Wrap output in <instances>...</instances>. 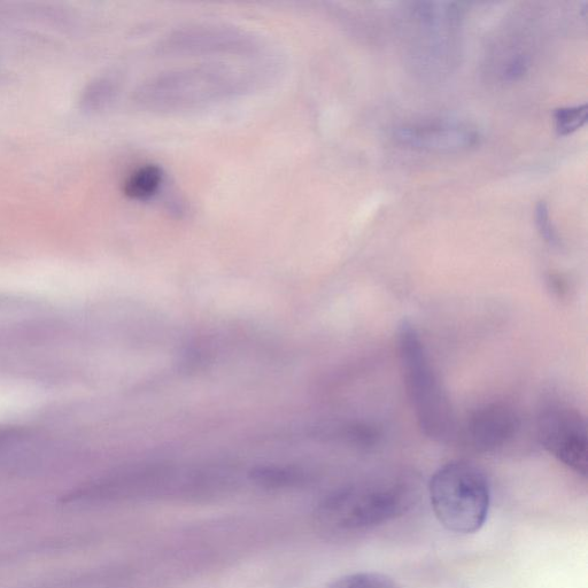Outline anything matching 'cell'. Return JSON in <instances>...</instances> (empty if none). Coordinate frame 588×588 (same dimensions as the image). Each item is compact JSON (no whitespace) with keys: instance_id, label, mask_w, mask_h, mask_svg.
I'll return each mask as SVG.
<instances>
[{"instance_id":"obj_8","label":"cell","mask_w":588,"mask_h":588,"mask_svg":"<svg viewBox=\"0 0 588 588\" xmlns=\"http://www.w3.org/2000/svg\"><path fill=\"white\" fill-rule=\"evenodd\" d=\"M393 138L406 149L436 154L468 151L481 141L475 128L447 120L408 123L394 130Z\"/></svg>"},{"instance_id":"obj_3","label":"cell","mask_w":588,"mask_h":588,"mask_svg":"<svg viewBox=\"0 0 588 588\" xmlns=\"http://www.w3.org/2000/svg\"><path fill=\"white\" fill-rule=\"evenodd\" d=\"M430 500L436 517L448 531L471 535L489 515L490 484L483 471L468 461H453L432 476Z\"/></svg>"},{"instance_id":"obj_2","label":"cell","mask_w":588,"mask_h":588,"mask_svg":"<svg viewBox=\"0 0 588 588\" xmlns=\"http://www.w3.org/2000/svg\"><path fill=\"white\" fill-rule=\"evenodd\" d=\"M398 350L405 388L420 429L432 440L451 441L459 427L452 402L412 323L402 322Z\"/></svg>"},{"instance_id":"obj_7","label":"cell","mask_w":588,"mask_h":588,"mask_svg":"<svg viewBox=\"0 0 588 588\" xmlns=\"http://www.w3.org/2000/svg\"><path fill=\"white\" fill-rule=\"evenodd\" d=\"M521 429V417L506 402H490L471 410L455 438L476 452H492L512 441Z\"/></svg>"},{"instance_id":"obj_6","label":"cell","mask_w":588,"mask_h":588,"mask_svg":"<svg viewBox=\"0 0 588 588\" xmlns=\"http://www.w3.org/2000/svg\"><path fill=\"white\" fill-rule=\"evenodd\" d=\"M167 56H205L236 54L255 57L263 48L260 38L241 28L226 25H196L169 34L158 46Z\"/></svg>"},{"instance_id":"obj_5","label":"cell","mask_w":588,"mask_h":588,"mask_svg":"<svg viewBox=\"0 0 588 588\" xmlns=\"http://www.w3.org/2000/svg\"><path fill=\"white\" fill-rule=\"evenodd\" d=\"M537 435L545 450L576 474L588 471L587 424L582 413L564 404H552L541 410Z\"/></svg>"},{"instance_id":"obj_10","label":"cell","mask_w":588,"mask_h":588,"mask_svg":"<svg viewBox=\"0 0 588 588\" xmlns=\"http://www.w3.org/2000/svg\"><path fill=\"white\" fill-rule=\"evenodd\" d=\"M588 120L586 104L559 108L554 113V123L557 134L569 136L583 128Z\"/></svg>"},{"instance_id":"obj_12","label":"cell","mask_w":588,"mask_h":588,"mask_svg":"<svg viewBox=\"0 0 588 588\" xmlns=\"http://www.w3.org/2000/svg\"><path fill=\"white\" fill-rule=\"evenodd\" d=\"M252 477L260 484L273 487L293 485L300 479L298 473L282 468H260L253 471Z\"/></svg>"},{"instance_id":"obj_14","label":"cell","mask_w":588,"mask_h":588,"mask_svg":"<svg viewBox=\"0 0 588 588\" xmlns=\"http://www.w3.org/2000/svg\"><path fill=\"white\" fill-rule=\"evenodd\" d=\"M115 85L110 80H100L92 85L87 94V103L94 108H100L110 103L115 95Z\"/></svg>"},{"instance_id":"obj_15","label":"cell","mask_w":588,"mask_h":588,"mask_svg":"<svg viewBox=\"0 0 588 588\" xmlns=\"http://www.w3.org/2000/svg\"><path fill=\"white\" fill-rule=\"evenodd\" d=\"M20 439V432L12 429H0V452L6 450Z\"/></svg>"},{"instance_id":"obj_1","label":"cell","mask_w":588,"mask_h":588,"mask_svg":"<svg viewBox=\"0 0 588 588\" xmlns=\"http://www.w3.org/2000/svg\"><path fill=\"white\" fill-rule=\"evenodd\" d=\"M270 69L265 65L234 67L201 64L154 75L139 85L134 102L147 112L195 110L239 96L257 88Z\"/></svg>"},{"instance_id":"obj_9","label":"cell","mask_w":588,"mask_h":588,"mask_svg":"<svg viewBox=\"0 0 588 588\" xmlns=\"http://www.w3.org/2000/svg\"><path fill=\"white\" fill-rule=\"evenodd\" d=\"M164 176V170L157 165L142 166L129 175L123 191L131 199H149L159 191Z\"/></svg>"},{"instance_id":"obj_4","label":"cell","mask_w":588,"mask_h":588,"mask_svg":"<svg viewBox=\"0 0 588 588\" xmlns=\"http://www.w3.org/2000/svg\"><path fill=\"white\" fill-rule=\"evenodd\" d=\"M407 492L398 485H373L332 495L320 515L340 529L369 528L400 514Z\"/></svg>"},{"instance_id":"obj_11","label":"cell","mask_w":588,"mask_h":588,"mask_svg":"<svg viewBox=\"0 0 588 588\" xmlns=\"http://www.w3.org/2000/svg\"><path fill=\"white\" fill-rule=\"evenodd\" d=\"M328 588H400L389 576L378 572H359L339 578Z\"/></svg>"},{"instance_id":"obj_13","label":"cell","mask_w":588,"mask_h":588,"mask_svg":"<svg viewBox=\"0 0 588 588\" xmlns=\"http://www.w3.org/2000/svg\"><path fill=\"white\" fill-rule=\"evenodd\" d=\"M536 223L541 237L552 246H560L561 239L549 213V207L545 201H540L536 207Z\"/></svg>"}]
</instances>
